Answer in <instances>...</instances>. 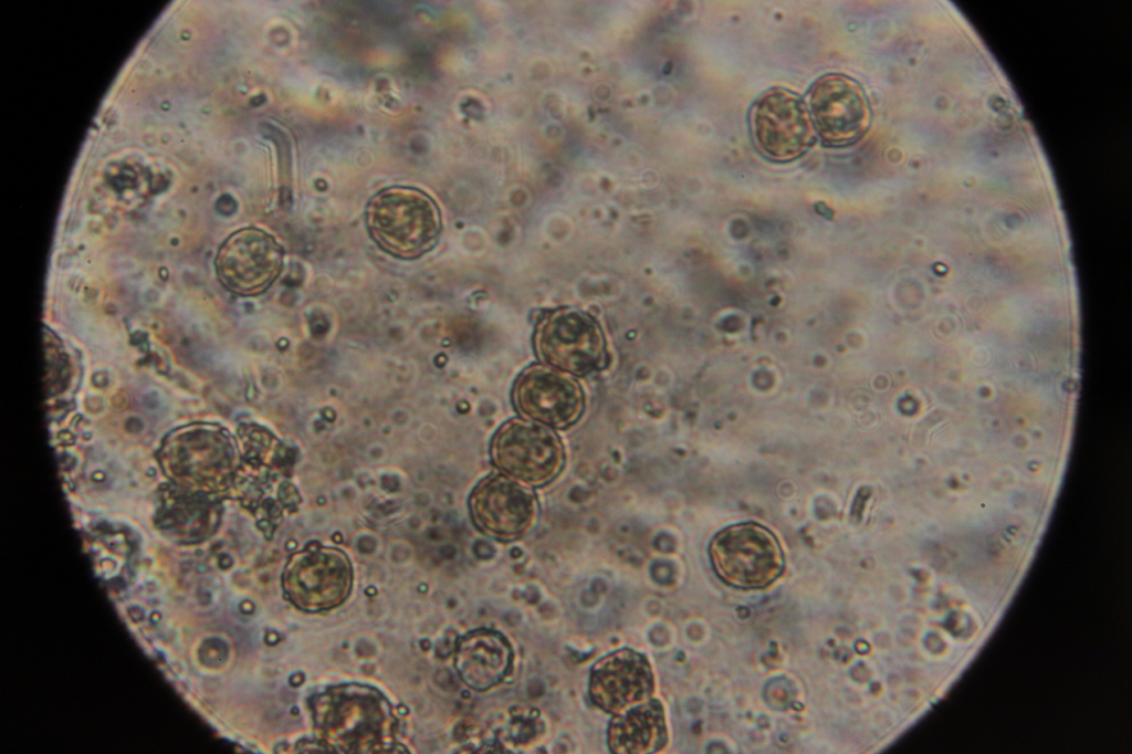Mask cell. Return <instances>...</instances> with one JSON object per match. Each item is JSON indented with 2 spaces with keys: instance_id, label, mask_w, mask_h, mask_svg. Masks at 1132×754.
<instances>
[{
  "instance_id": "obj_12",
  "label": "cell",
  "mask_w": 1132,
  "mask_h": 754,
  "mask_svg": "<svg viewBox=\"0 0 1132 754\" xmlns=\"http://www.w3.org/2000/svg\"><path fill=\"white\" fill-rule=\"evenodd\" d=\"M653 689V673L648 659L628 648L606 654L590 671V700L612 715L649 700Z\"/></svg>"
},
{
  "instance_id": "obj_8",
  "label": "cell",
  "mask_w": 1132,
  "mask_h": 754,
  "mask_svg": "<svg viewBox=\"0 0 1132 754\" xmlns=\"http://www.w3.org/2000/svg\"><path fill=\"white\" fill-rule=\"evenodd\" d=\"M283 264V248L271 234L255 227L230 234L214 259L221 284L240 296L264 293L280 276Z\"/></svg>"
},
{
  "instance_id": "obj_2",
  "label": "cell",
  "mask_w": 1132,
  "mask_h": 754,
  "mask_svg": "<svg viewBox=\"0 0 1132 754\" xmlns=\"http://www.w3.org/2000/svg\"><path fill=\"white\" fill-rule=\"evenodd\" d=\"M366 226L382 251L400 260H416L437 244L442 220L437 202L427 192L392 186L370 198Z\"/></svg>"
},
{
  "instance_id": "obj_10",
  "label": "cell",
  "mask_w": 1132,
  "mask_h": 754,
  "mask_svg": "<svg viewBox=\"0 0 1132 754\" xmlns=\"http://www.w3.org/2000/svg\"><path fill=\"white\" fill-rule=\"evenodd\" d=\"M512 401L523 418L556 429L576 423L585 409L579 383L543 364L530 365L518 374L512 388Z\"/></svg>"
},
{
  "instance_id": "obj_14",
  "label": "cell",
  "mask_w": 1132,
  "mask_h": 754,
  "mask_svg": "<svg viewBox=\"0 0 1132 754\" xmlns=\"http://www.w3.org/2000/svg\"><path fill=\"white\" fill-rule=\"evenodd\" d=\"M607 741L616 754L656 753L664 747L668 733L664 711L656 699L633 705L611 719Z\"/></svg>"
},
{
  "instance_id": "obj_3",
  "label": "cell",
  "mask_w": 1132,
  "mask_h": 754,
  "mask_svg": "<svg viewBox=\"0 0 1132 754\" xmlns=\"http://www.w3.org/2000/svg\"><path fill=\"white\" fill-rule=\"evenodd\" d=\"M709 558L715 575L738 589H762L784 572L785 558L776 535L746 521L729 525L712 537Z\"/></svg>"
},
{
  "instance_id": "obj_7",
  "label": "cell",
  "mask_w": 1132,
  "mask_h": 754,
  "mask_svg": "<svg viewBox=\"0 0 1132 754\" xmlns=\"http://www.w3.org/2000/svg\"><path fill=\"white\" fill-rule=\"evenodd\" d=\"M282 585L287 599L300 609L334 608L350 593V563L339 549L312 545L289 559Z\"/></svg>"
},
{
  "instance_id": "obj_4",
  "label": "cell",
  "mask_w": 1132,
  "mask_h": 754,
  "mask_svg": "<svg viewBox=\"0 0 1132 754\" xmlns=\"http://www.w3.org/2000/svg\"><path fill=\"white\" fill-rule=\"evenodd\" d=\"M537 358L566 374L584 377L604 369L608 352L599 323L588 313L574 307L545 312L533 334Z\"/></svg>"
},
{
  "instance_id": "obj_6",
  "label": "cell",
  "mask_w": 1132,
  "mask_h": 754,
  "mask_svg": "<svg viewBox=\"0 0 1132 754\" xmlns=\"http://www.w3.org/2000/svg\"><path fill=\"white\" fill-rule=\"evenodd\" d=\"M470 516L478 530L502 542L527 535L535 526L539 506L525 484L492 472L481 479L469 496Z\"/></svg>"
},
{
  "instance_id": "obj_13",
  "label": "cell",
  "mask_w": 1132,
  "mask_h": 754,
  "mask_svg": "<svg viewBox=\"0 0 1132 754\" xmlns=\"http://www.w3.org/2000/svg\"><path fill=\"white\" fill-rule=\"evenodd\" d=\"M454 666L469 688L485 691L510 676L513 649L501 632L489 628L474 629L458 639Z\"/></svg>"
},
{
  "instance_id": "obj_5",
  "label": "cell",
  "mask_w": 1132,
  "mask_h": 754,
  "mask_svg": "<svg viewBox=\"0 0 1132 754\" xmlns=\"http://www.w3.org/2000/svg\"><path fill=\"white\" fill-rule=\"evenodd\" d=\"M490 455L495 468L527 486H544L555 480L565 463L559 437L542 423L512 418L493 434Z\"/></svg>"
},
{
  "instance_id": "obj_1",
  "label": "cell",
  "mask_w": 1132,
  "mask_h": 754,
  "mask_svg": "<svg viewBox=\"0 0 1132 754\" xmlns=\"http://www.w3.org/2000/svg\"><path fill=\"white\" fill-rule=\"evenodd\" d=\"M311 706L321 741L333 751L379 753L394 750L396 720L390 704L374 688L334 687L316 695Z\"/></svg>"
},
{
  "instance_id": "obj_11",
  "label": "cell",
  "mask_w": 1132,
  "mask_h": 754,
  "mask_svg": "<svg viewBox=\"0 0 1132 754\" xmlns=\"http://www.w3.org/2000/svg\"><path fill=\"white\" fill-rule=\"evenodd\" d=\"M808 112L821 140L834 147L850 145L868 130V98L853 78L829 73L817 78L808 93Z\"/></svg>"
},
{
  "instance_id": "obj_9",
  "label": "cell",
  "mask_w": 1132,
  "mask_h": 754,
  "mask_svg": "<svg viewBox=\"0 0 1132 754\" xmlns=\"http://www.w3.org/2000/svg\"><path fill=\"white\" fill-rule=\"evenodd\" d=\"M755 145L776 161L793 160L815 142V129L805 103L788 90L775 87L762 94L750 113Z\"/></svg>"
}]
</instances>
